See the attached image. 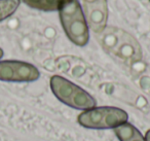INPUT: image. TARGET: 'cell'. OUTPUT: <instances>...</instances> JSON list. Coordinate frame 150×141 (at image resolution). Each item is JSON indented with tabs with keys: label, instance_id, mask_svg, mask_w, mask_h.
Wrapping results in <instances>:
<instances>
[{
	"label": "cell",
	"instance_id": "1",
	"mask_svg": "<svg viewBox=\"0 0 150 141\" xmlns=\"http://www.w3.org/2000/svg\"><path fill=\"white\" fill-rule=\"evenodd\" d=\"M102 48L127 65H133L142 60V48L138 40L123 29L113 26L106 27L97 34Z\"/></svg>",
	"mask_w": 150,
	"mask_h": 141
},
{
	"label": "cell",
	"instance_id": "5",
	"mask_svg": "<svg viewBox=\"0 0 150 141\" xmlns=\"http://www.w3.org/2000/svg\"><path fill=\"white\" fill-rule=\"evenodd\" d=\"M40 77L34 65L18 60L0 61V80L11 83H31Z\"/></svg>",
	"mask_w": 150,
	"mask_h": 141
},
{
	"label": "cell",
	"instance_id": "6",
	"mask_svg": "<svg viewBox=\"0 0 150 141\" xmlns=\"http://www.w3.org/2000/svg\"><path fill=\"white\" fill-rule=\"evenodd\" d=\"M82 11L88 28L96 34L107 27L108 21V3L107 0H81Z\"/></svg>",
	"mask_w": 150,
	"mask_h": 141
},
{
	"label": "cell",
	"instance_id": "2",
	"mask_svg": "<svg viewBox=\"0 0 150 141\" xmlns=\"http://www.w3.org/2000/svg\"><path fill=\"white\" fill-rule=\"evenodd\" d=\"M59 16L67 37L77 46H84L90 39L88 26L78 0H62Z\"/></svg>",
	"mask_w": 150,
	"mask_h": 141
},
{
	"label": "cell",
	"instance_id": "3",
	"mask_svg": "<svg viewBox=\"0 0 150 141\" xmlns=\"http://www.w3.org/2000/svg\"><path fill=\"white\" fill-rule=\"evenodd\" d=\"M50 83L52 94L69 107L78 110H88L96 107L97 101L91 94L65 77L54 75Z\"/></svg>",
	"mask_w": 150,
	"mask_h": 141
},
{
	"label": "cell",
	"instance_id": "9",
	"mask_svg": "<svg viewBox=\"0 0 150 141\" xmlns=\"http://www.w3.org/2000/svg\"><path fill=\"white\" fill-rule=\"evenodd\" d=\"M19 6L20 0H0V22L11 17Z\"/></svg>",
	"mask_w": 150,
	"mask_h": 141
},
{
	"label": "cell",
	"instance_id": "8",
	"mask_svg": "<svg viewBox=\"0 0 150 141\" xmlns=\"http://www.w3.org/2000/svg\"><path fill=\"white\" fill-rule=\"evenodd\" d=\"M32 9L42 11H56L59 9L62 0H22Z\"/></svg>",
	"mask_w": 150,
	"mask_h": 141
},
{
	"label": "cell",
	"instance_id": "4",
	"mask_svg": "<svg viewBox=\"0 0 150 141\" xmlns=\"http://www.w3.org/2000/svg\"><path fill=\"white\" fill-rule=\"evenodd\" d=\"M129 114L123 109L113 106L93 107L78 115L77 122L81 127L94 130L114 129L127 122Z\"/></svg>",
	"mask_w": 150,
	"mask_h": 141
},
{
	"label": "cell",
	"instance_id": "12",
	"mask_svg": "<svg viewBox=\"0 0 150 141\" xmlns=\"http://www.w3.org/2000/svg\"><path fill=\"white\" fill-rule=\"evenodd\" d=\"M149 1H150V0H149Z\"/></svg>",
	"mask_w": 150,
	"mask_h": 141
},
{
	"label": "cell",
	"instance_id": "11",
	"mask_svg": "<svg viewBox=\"0 0 150 141\" xmlns=\"http://www.w3.org/2000/svg\"><path fill=\"white\" fill-rule=\"evenodd\" d=\"M2 57H3V50L1 48H0V59L2 58Z\"/></svg>",
	"mask_w": 150,
	"mask_h": 141
},
{
	"label": "cell",
	"instance_id": "10",
	"mask_svg": "<svg viewBox=\"0 0 150 141\" xmlns=\"http://www.w3.org/2000/svg\"><path fill=\"white\" fill-rule=\"evenodd\" d=\"M145 141H150V130H148L145 134Z\"/></svg>",
	"mask_w": 150,
	"mask_h": 141
},
{
	"label": "cell",
	"instance_id": "7",
	"mask_svg": "<svg viewBox=\"0 0 150 141\" xmlns=\"http://www.w3.org/2000/svg\"><path fill=\"white\" fill-rule=\"evenodd\" d=\"M113 131L119 141H145V137L140 131L127 122L117 126Z\"/></svg>",
	"mask_w": 150,
	"mask_h": 141
}]
</instances>
